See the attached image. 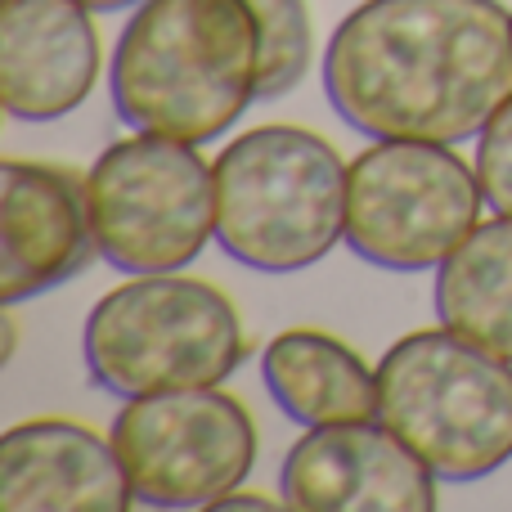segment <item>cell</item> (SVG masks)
<instances>
[{
  "label": "cell",
  "mask_w": 512,
  "mask_h": 512,
  "mask_svg": "<svg viewBox=\"0 0 512 512\" xmlns=\"http://www.w3.org/2000/svg\"><path fill=\"white\" fill-rule=\"evenodd\" d=\"M324 95L373 140L481 135L512 99V9L499 0H364L324 50Z\"/></svg>",
  "instance_id": "obj_1"
},
{
  "label": "cell",
  "mask_w": 512,
  "mask_h": 512,
  "mask_svg": "<svg viewBox=\"0 0 512 512\" xmlns=\"http://www.w3.org/2000/svg\"><path fill=\"white\" fill-rule=\"evenodd\" d=\"M108 90L131 131L216 140L261 99V18L248 0H140Z\"/></svg>",
  "instance_id": "obj_2"
},
{
  "label": "cell",
  "mask_w": 512,
  "mask_h": 512,
  "mask_svg": "<svg viewBox=\"0 0 512 512\" xmlns=\"http://www.w3.org/2000/svg\"><path fill=\"white\" fill-rule=\"evenodd\" d=\"M216 167V243L256 274H301L346 243L342 153L306 126H256Z\"/></svg>",
  "instance_id": "obj_3"
},
{
  "label": "cell",
  "mask_w": 512,
  "mask_h": 512,
  "mask_svg": "<svg viewBox=\"0 0 512 512\" xmlns=\"http://www.w3.org/2000/svg\"><path fill=\"white\" fill-rule=\"evenodd\" d=\"M86 373L108 396L221 387L248 355L243 319L216 283L189 274H135L95 301L81 328Z\"/></svg>",
  "instance_id": "obj_4"
},
{
  "label": "cell",
  "mask_w": 512,
  "mask_h": 512,
  "mask_svg": "<svg viewBox=\"0 0 512 512\" xmlns=\"http://www.w3.org/2000/svg\"><path fill=\"white\" fill-rule=\"evenodd\" d=\"M378 418L441 481H481L512 459V360L418 328L378 360Z\"/></svg>",
  "instance_id": "obj_5"
},
{
  "label": "cell",
  "mask_w": 512,
  "mask_h": 512,
  "mask_svg": "<svg viewBox=\"0 0 512 512\" xmlns=\"http://www.w3.org/2000/svg\"><path fill=\"white\" fill-rule=\"evenodd\" d=\"M99 256L122 274H167L198 261L216 234V167L198 144L135 131L86 176Z\"/></svg>",
  "instance_id": "obj_6"
},
{
  "label": "cell",
  "mask_w": 512,
  "mask_h": 512,
  "mask_svg": "<svg viewBox=\"0 0 512 512\" xmlns=\"http://www.w3.org/2000/svg\"><path fill=\"white\" fill-rule=\"evenodd\" d=\"M477 167L432 140H378L346 171V248L378 270H436L481 225Z\"/></svg>",
  "instance_id": "obj_7"
},
{
  "label": "cell",
  "mask_w": 512,
  "mask_h": 512,
  "mask_svg": "<svg viewBox=\"0 0 512 512\" xmlns=\"http://www.w3.org/2000/svg\"><path fill=\"white\" fill-rule=\"evenodd\" d=\"M113 445L149 508H212L256 468V423L221 387L135 396L113 418Z\"/></svg>",
  "instance_id": "obj_8"
},
{
  "label": "cell",
  "mask_w": 512,
  "mask_h": 512,
  "mask_svg": "<svg viewBox=\"0 0 512 512\" xmlns=\"http://www.w3.org/2000/svg\"><path fill=\"white\" fill-rule=\"evenodd\" d=\"M436 481L382 418L310 427L279 468L283 508L297 512H432Z\"/></svg>",
  "instance_id": "obj_9"
},
{
  "label": "cell",
  "mask_w": 512,
  "mask_h": 512,
  "mask_svg": "<svg viewBox=\"0 0 512 512\" xmlns=\"http://www.w3.org/2000/svg\"><path fill=\"white\" fill-rule=\"evenodd\" d=\"M99 256L86 180L59 162H0V301L77 279Z\"/></svg>",
  "instance_id": "obj_10"
},
{
  "label": "cell",
  "mask_w": 512,
  "mask_h": 512,
  "mask_svg": "<svg viewBox=\"0 0 512 512\" xmlns=\"http://www.w3.org/2000/svg\"><path fill=\"white\" fill-rule=\"evenodd\" d=\"M95 9L81 0L0 5V99L14 122H59L77 113L99 77Z\"/></svg>",
  "instance_id": "obj_11"
},
{
  "label": "cell",
  "mask_w": 512,
  "mask_h": 512,
  "mask_svg": "<svg viewBox=\"0 0 512 512\" xmlns=\"http://www.w3.org/2000/svg\"><path fill=\"white\" fill-rule=\"evenodd\" d=\"M131 481L113 436L72 418H32L0 436V508L5 512H126Z\"/></svg>",
  "instance_id": "obj_12"
},
{
  "label": "cell",
  "mask_w": 512,
  "mask_h": 512,
  "mask_svg": "<svg viewBox=\"0 0 512 512\" xmlns=\"http://www.w3.org/2000/svg\"><path fill=\"white\" fill-rule=\"evenodd\" d=\"M270 400L301 427L378 418V369L355 346L319 328H288L261 355Z\"/></svg>",
  "instance_id": "obj_13"
},
{
  "label": "cell",
  "mask_w": 512,
  "mask_h": 512,
  "mask_svg": "<svg viewBox=\"0 0 512 512\" xmlns=\"http://www.w3.org/2000/svg\"><path fill=\"white\" fill-rule=\"evenodd\" d=\"M436 315L459 337L512 360V216L477 225L436 265Z\"/></svg>",
  "instance_id": "obj_14"
},
{
  "label": "cell",
  "mask_w": 512,
  "mask_h": 512,
  "mask_svg": "<svg viewBox=\"0 0 512 512\" xmlns=\"http://www.w3.org/2000/svg\"><path fill=\"white\" fill-rule=\"evenodd\" d=\"M261 18V99H283L301 86L315 59V27L306 0H248Z\"/></svg>",
  "instance_id": "obj_15"
},
{
  "label": "cell",
  "mask_w": 512,
  "mask_h": 512,
  "mask_svg": "<svg viewBox=\"0 0 512 512\" xmlns=\"http://www.w3.org/2000/svg\"><path fill=\"white\" fill-rule=\"evenodd\" d=\"M477 180L486 207L495 216H512V99L486 122V131L477 135Z\"/></svg>",
  "instance_id": "obj_16"
},
{
  "label": "cell",
  "mask_w": 512,
  "mask_h": 512,
  "mask_svg": "<svg viewBox=\"0 0 512 512\" xmlns=\"http://www.w3.org/2000/svg\"><path fill=\"white\" fill-rule=\"evenodd\" d=\"M212 508H256V512H270V508H279L274 499H265V495H243V490H230L225 499H216Z\"/></svg>",
  "instance_id": "obj_17"
},
{
  "label": "cell",
  "mask_w": 512,
  "mask_h": 512,
  "mask_svg": "<svg viewBox=\"0 0 512 512\" xmlns=\"http://www.w3.org/2000/svg\"><path fill=\"white\" fill-rule=\"evenodd\" d=\"M81 5H90V9H104V14H113V9H131V5H140V0H81Z\"/></svg>",
  "instance_id": "obj_18"
}]
</instances>
